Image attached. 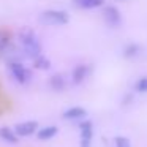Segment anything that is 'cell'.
Returning <instances> with one entry per match:
<instances>
[{"label": "cell", "mask_w": 147, "mask_h": 147, "mask_svg": "<svg viewBox=\"0 0 147 147\" xmlns=\"http://www.w3.org/2000/svg\"><path fill=\"white\" fill-rule=\"evenodd\" d=\"M21 43H22L24 52H26L29 57L36 59L38 55H41V46H40L38 40H36L35 33L32 30H24L21 33Z\"/></svg>", "instance_id": "1"}, {"label": "cell", "mask_w": 147, "mask_h": 147, "mask_svg": "<svg viewBox=\"0 0 147 147\" xmlns=\"http://www.w3.org/2000/svg\"><path fill=\"white\" fill-rule=\"evenodd\" d=\"M43 24H48V26H63L70 21L68 14L65 11H59V10H49L45 11L40 18Z\"/></svg>", "instance_id": "2"}, {"label": "cell", "mask_w": 147, "mask_h": 147, "mask_svg": "<svg viewBox=\"0 0 147 147\" xmlns=\"http://www.w3.org/2000/svg\"><path fill=\"white\" fill-rule=\"evenodd\" d=\"M10 70H11V74L14 76V79H16V81H19L21 84L27 82L30 73L24 68L22 63H19V62H13V63H10Z\"/></svg>", "instance_id": "3"}, {"label": "cell", "mask_w": 147, "mask_h": 147, "mask_svg": "<svg viewBox=\"0 0 147 147\" xmlns=\"http://www.w3.org/2000/svg\"><path fill=\"white\" fill-rule=\"evenodd\" d=\"M103 16H105V21L109 24V26H119L120 22V13L115 7H106L105 11H103Z\"/></svg>", "instance_id": "4"}, {"label": "cell", "mask_w": 147, "mask_h": 147, "mask_svg": "<svg viewBox=\"0 0 147 147\" xmlns=\"http://www.w3.org/2000/svg\"><path fill=\"white\" fill-rule=\"evenodd\" d=\"M36 131V122L30 120V122H22V123L16 125V133L19 136H29L33 134Z\"/></svg>", "instance_id": "5"}, {"label": "cell", "mask_w": 147, "mask_h": 147, "mask_svg": "<svg viewBox=\"0 0 147 147\" xmlns=\"http://www.w3.org/2000/svg\"><path fill=\"white\" fill-rule=\"evenodd\" d=\"M81 133H82V147L90 146V139H92V123L90 122H82L81 123Z\"/></svg>", "instance_id": "6"}, {"label": "cell", "mask_w": 147, "mask_h": 147, "mask_svg": "<svg viewBox=\"0 0 147 147\" xmlns=\"http://www.w3.org/2000/svg\"><path fill=\"white\" fill-rule=\"evenodd\" d=\"M87 73H89V67H87V65H79V67L74 68V71H73V81H74V84L82 82V81L86 79Z\"/></svg>", "instance_id": "7"}, {"label": "cell", "mask_w": 147, "mask_h": 147, "mask_svg": "<svg viewBox=\"0 0 147 147\" xmlns=\"http://www.w3.org/2000/svg\"><path fill=\"white\" fill-rule=\"evenodd\" d=\"M86 115V111L82 108H70L68 111L63 112V117L65 119H79Z\"/></svg>", "instance_id": "8"}, {"label": "cell", "mask_w": 147, "mask_h": 147, "mask_svg": "<svg viewBox=\"0 0 147 147\" xmlns=\"http://www.w3.org/2000/svg\"><path fill=\"white\" fill-rule=\"evenodd\" d=\"M74 2L81 8H96L103 5V0H74Z\"/></svg>", "instance_id": "9"}, {"label": "cell", "mask_w": 147, "mask_h": 147, "mask_svg": "<svg viewBox=\"0 0 147 147\" xmlns=\"http://www.w3.org/2000/svg\"><path fill=\"white\" fill-rule=\"evenodd\" d=\"M0 136L3 138L5 141H8V142H11V144L18 142V136H16V133H13V131H11L10 128H7V127L0 128Z\"/></svg>", "instance_id": "10"}, {"label": "cell", "mask_w": 147, "mask_h": 147, "mask_svg": "<svg viewBox=\"0 0 147 147\" xmlns=\"http://www.w3.org/2000/svg\"><path fill=\"white\" fill-rule=\"evenodd\" d=\"M57 134V128L55 127H46V128H41L38 131V138L40 139H49V138L55 136Z\"/></svg>", "instance_id": "11"}, {"label": "cell", "mask_w": 147, "mask_h": 147, "mask_svg": "<svg viewBox=\"0 0 147 147\" xmlns=\"http://www.w3.org/2000/svg\"><path fill=\"white\" fill-rule=\"evenodd\" d=\"M51 86L54 87L55 90H62V89H63V86H65L63 78H62L60 74H55V76L51 79Z\"/></svg>", "instance_id": "12"}, {"label": "cell", "mask_w": 147, "mask_h": 147, "mask_svg": "<svg viewBox=\"0 0 147 147\" xmlns=\"http://www.w3.org/2000/svg\"><path fill=\"white\" fill-rule=\"evenodd\" d=\"M35 67L36 68H43V70H48L49 68V60L46 57H43V55H38V57L35 59Z\"/></svg>", "instance_id": "13"}, {"label": "cell", "mask_w": 147, "mask_h": 147, "mask_svg": "<svg viewBox=\"0 0 147 147\" xmlns=\"http://www.w3.org/2000/svg\"><path fill=\"white\" fill-rule=\"evenodd\" d=\"M115 147H131V144L127 138L119 136V138H115Z\"/></svg>", "instance_id": "14"}, {"label": "cell", "mask_w": 147, "mask_h": 147, "mask_svg": "<svg viewBox=\"0 0 147 147\" xmlns=\"http://www.w3.org/2000/svg\"><path fill=\"white\" fill-rule=\"evenodd\" d=\"M138 51H139V48H138L136 45H130L125 49V57H133V55H136Z\"/></svg>", "instance_id": "15"}, {"label": "cell", "mask_w": 147, "mask_h": 147, "mask_svg": "<svg viewBox=\"0 0 147 147\" xmlns=\"http://www.w3.org/2000/svg\"><path fill=\"white\" fill-rule=\"evenodd\" d=\"M7 45H8V35L0 30V52L7 48Z\"/></svg>", "instance_id": "16"}, {"label": "cell", "mask_w": 147, "mask_h": 147, "mask_svg": "<svg viewBox=\"0 0 147 147\" xmlns=\"http://www.w3.org/2000/svg\"><path fill=\"white\" fill-rule=\"evenodd\" d=\"M136 90H139V92H147V78H142V79L138 81Z\"/></svg>", "instance_id": "17"}]
</instances>
